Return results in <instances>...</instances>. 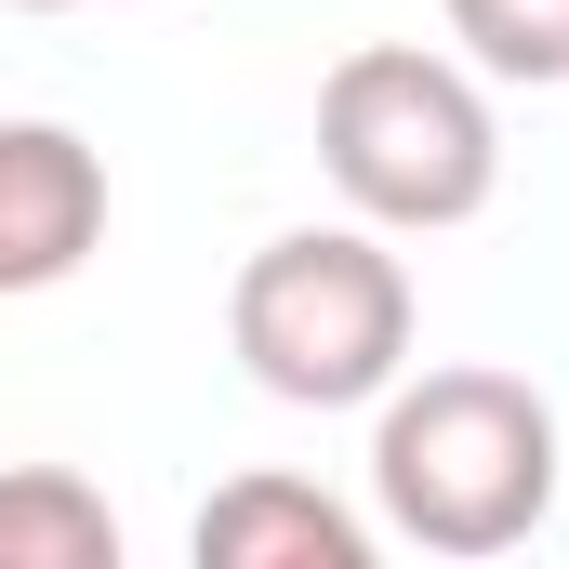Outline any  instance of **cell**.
<instances>
[{
    "instance_id": "2",
    "label": "cell",
    "mask_w": 569,
    "mask_h": 569,
    "mask_svg": "<svg viewBox=\"0 0 569 569\" xmlns=\"http://www.w3.org/2000/svg\"><path fill=\"white\" fill-rule=\"evenodd\" d=\"M318 172L345 199V226L371 239H437L477 226L503 186V120L477 93V67H450L425 40H371L318 80Z\"/></svg>"
},
{
    "instance_id": "3",
    "label": "cell",
    "mask_w": 569,
    "mask_h": 569,
    "mask_svg": "<svg viewBox=\"0 0 569 569\" xmlns=\"http://www.w3.org/2000/svg\"><path fill=\"white\" fill-rule=\"evenodd\" d=\"M226 345L291 411H385L411 371V266L371 226H279L226 291Z\"/></svg>"
},
{
    "instance_id": "1",
    "label": "cell",
    "mask_w": 569,
    "mask_h": 569,
    "mask_svg": "<svg viewBox=\"0 0 569 569\" xmlns=\"http://www.w3.org/2000/svg\"><path fill=\"white\" fill-rule=\"evenodd\" d=\"M371 503L398 543L425 557H517L557 503V411L530 371L450 358L398 371V398L371 411Z\"/></svg>"
},
{
    "instance_id": "7",
    "label": "cell",
    "mask_w": 569,
    "mask_h": 569,
    "mask_svg": "<svg viewBox=\"0 0 569 569\" xmlns=\"http://www.w3.org/2000/svg\"><path fill=\"white\" fill-rule=\"evenodd\" d=\"M477 80H569V0H437Z\"/></svg>"
},
{
    "instance_id": "8",
    "label": "cell",
    "mask_w": 569,
    "mask_h": 569,
    "mask_svg": "<svg viewBox=\"0 0 569 569\" xmlns=\"http://www.w3.org/2000/svg\"><path fill=\"white\" fill-rule=\"evenodd\" d=\"M13 13H67V0H13Z\"/></svg>"
},
{
    "instance_id": "6",
    "label": "cell",
    "mask_w": 569,
    "mask_h": 569,
    "mask_svg": "<svg viewBox=\"0 0 569 569\" xmlns=\"http://www.w3.org/2000/svg\"><path fill=\"white\" fill-rule=\"evenodd\" d=\"M0 569H133L120 503L80 463H0Z\"/></svg>"
},
{
    "instance_id": "5",
    "label": "cell",
    "mask_w": 569,
    "mask_h": 569,
    "mask_svg": "<svg viewBox=\"0 0 569 569\" xmlns=\"http://www.w3.org/2000/svg\"><path fill=\"white\" fill-rule=\"evenodd\" d=\"M186 569H385V543H371V517H358V503H331L318 477L252 463V477H226V490L199 503Z\"/></svg>"
},
{
    "instance_id": "4",
    "label": "cell",
    "mask_w": 569,
    "mask_h": 569,
    "mask_svg": "<svg viewBox=\"0 0 569 569\" xmlns=\"http://www.w3.org/2000/svg\"><path fill=\"white\" fill-rule=\"evenodd\" d=\"M93 239H107V146H80L67 120H0V305L80 279Z\"/></svg>"
}]
</instances>
